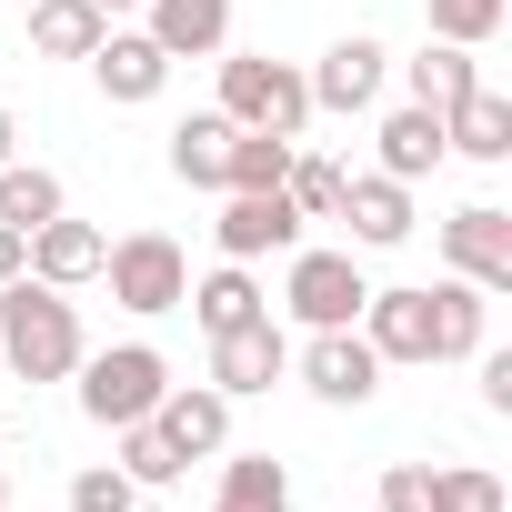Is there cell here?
<instances>
[{
	"mask_svg": "<svg viewBox=\"0 0 512 512\" xmlns=\"http://www.w3.org/2000/svg\"><path fill=\"white\" fill-rule=\"evenodd\" d=\"M91 342H81V302L71 292H51V282H0V372L11 382H71V362H81Z\"/></svg>",
	"mask_w": 512,
	"mask_h": 512,
	"instance_id": "6da1fadb",
	"label": "cell"
},
{
	"mask_svg": "<svg viewBox=\"0 0 512 512\" xmlns=\"http://www.w3.org/2000/svg\"><path fill=\"white\" fill-rule=\"evenodd\" d=\"M211 61H221V121L282 131V141L312 131V81H302V61H272V51H211Z\"/></svg>",
	"mask_w": 512,
	"mask_h": 512,
	"instance_id": "7a4b0ae2",
	"label": "cell"
},
{
	"mask_svg": "<svg viewBox=\"0 0 512 512\" xmlns=\"http://www.w3.org/2000/svg\"><path fill=\"white\" fill-rule=\"evenodd\" d=\"M71 392H81V422L121 432V422H151L161 392H171V362L151 342H111V352H81L71 362Z\"/></svg>",
	"mask_w": 512,
	"mask_h": 512,
	"instance_id": "3957f363",
	"label": "cell"
},
{
	"mask_svg": "<svg viewBox=\"0 0 512 512\" xmlns=\"http://www.w3.org/2000/svg\"><path fill=\"white\" fill-rule=\"evenodd\" d=\"M101 282H111V302H121L131 322H161V312H181V292H191V251H181L171 231H121V241L101 251Z\"/></svg>",
	"mask_w": 512,
	"mask_h": 512,
	"instance_id": "277c9868",
	"label": "cell"
},
{
	"mask_svg": "<svg viewBox=\"0 0 512 512\" xmlns=\"http://www.w3.org/2000/svg\"><path fill=\"white\" fill-rule=\"evenodd\" d=\"M282 312L302 322V332H342V322H362V302H372V272H362V251H312V241H292L282 251Z\"/></svg>",
	"mask_w": 512,
	"mask_h": 512,
	"instance_id": "5b68a950",
	"label": "cell"
},
{
	"mask_svg": "<svg viewBox=\"0 0 512 512\" xmlns=\"http://www.w3.org/2000/svg\"><path fill=\"white\" fill-rule=\"evenodd\" d=\"M382 352L362 342V322H342V332H302V352H292V382L312 392V402H332V412H362L372 392H382Z\"/></svg>",
	"mask_w": 512,
	"mask_h": 512,
	"instance_id": "8992f818",
	"label": "cell"
},
{
	"mask_svg": "<svg viewBox=\"0 0 512 512\" xmlns=\"http://www.w3.org/2000/svg\"><path fill=\"white\" fill-rule=\"evenodd\" d=\"M442 272L472 282L482 302L512 292V211H502V201H462V211L442 221Z\"/></svg>",
	"mask_w": 512,
	"mask_h": 512,
	"instance_id": "52a82bcc",
	"label": "cell"
},
{
	"mask_svg": "<svg viewBox=\"0 0 512 512\" xmlns=\"http://www.w3.org/2000/svg\"><path fill=\"white\" fill-rule=\"evenodd\" d=\"M272 382H292V332L262 312V322H241V332H211V392L231 402H262Z\"/></svg>",
	"mask_w": 512,
	"mask_h": 512,
	"instance_id": "ba28073f",
	"label": "cell"
},
{
	"mask_svg": "<svg viewBox=\"0 0 512 512\" xmlns=\"http://www.w3.org/2000/svg\"><path fill=\"white\" fill-rule=\"evenodd\" d=\"M211 241H221V262H272V251L302 241V211H292V191H221Z\"/></svg>",
	"mask_w": 512,
	"mask_h": 512,
	"instance_id": "9c48e42d",
	"label": "cell"
},
{
	"mask_svg": "<svg viewBox=\"0 0 512 512\" xmlns=\"http://www.w3.org/2000/svg\"><path fill=\"white\" fill-rule=\"evenodd\" d=\"M332 221H352V251H402L422 231L412 181H392V171H342V211Z\"/></svg>",
	"mask_w": 512,
	"mask_h": 512,
	"instance_id": "30bf717a",
	"label": "cell"
},
{
	"mask_svg": "<svg viewBox=\"0 0 512 512\" xmlns=\"http://www.w3.org/2000/svg\"><path fill=\"white\" fill-rule=\"evenodd\" d=\"M91 81H101V101L111 111H141V101H161V81H171V51L151 41V31H101L91 41Z\"/></svg>",
	"mask_w": 512,
	"mask_h": 512,
	"instance_id": "8fae6325",
	"label": "cell"
},
{
	"mask_svg": "<svg viewBox=\"0 0 512 512\" xmlns=\"http://www.w3.org/2000/svg\"><path fill=\"white\" fill-rule=\"evenodd\" d=\"M302 81H312V111H342V121H352V111H372V101H382L392 51H382L372 31H352V41H332V51H322Z\"/></svg>",
	"mask_w": 512,
	"mask_h": 512,
	"instance_id": "7c38bea8",
	"label": "cell"
},
{
	"mask_svg": "<svg viewBox=\"0 0 512 512\" xmlns=\"http://www.w3.org/2000/svg\"><path fill=\"white\" fill-rule=\"evenodd\" d=\"M362 342L382 352V362H432V292L422 282H372V302H362Z\"/></svg>",
	"mask_w": 512,
	"mask_h": 512,
	"instance_id": "4fadbf2b",
	"label": "cell"
},
{
	"mask_svg": "<svg viewBox=\"0 0 512 512\" xmlns=\"http://www.w3.org/2000/svg\"><path fill=\"white\" fill-rule=\"evenodd\" d=\"M151 422L181 442V462H211V452H231V392H211V382H171Z\"/></svg>",
	"mask_w": 512,
	"mask_h": 512,
	"instance_id": "5bb4252c",
	"label": "cell"
},
{
	"mask_svg": "<svg viewBox=\"0 0 512 512\" xmlns=\"http://www.w3.org/2000/svg\"><path fill=\"white\" fill-rule=\"evenodd\" d=\"M141 31L171 61H211V51H231V0H141Z\"/></svg>",
	"mask_w": 512,
	"mask_h": 512,
	"instance_id": "9a60e30c",
	"label": "cell"
},
{
	"mask_svg": "<svg viewBox=\"0 0 512 512\" xmlns=\"http://www.w3.org/2000/svg\"><path fill=\"white\" fill-rule=\"evenodd\" d=\"M442 151H452V161H482V171H492V161H512V101H502L492 81H482V91H462V101L442 111Z\"/></svg>",
	"mask_w": 512,
	"mask_h": 512,
	"instance_id": "2e32d148",
	"label": "cell"
},
{
	"mask_svg": "<svg viewBox=\"0 0 512 512\" xmlns=\"http://www.w3.org/2000/svg\"><path fill=\"white\" fill-rule=\"evenodd\" d=\"M382 151H372V171H392V181H432L452 151H442V111H422V101H402V111H382V131H372Z\"/></svg>",
	"mask_w": 512,
	"mask_h": 512,
	"instance_id": "e0dca14e",
	"label": "cell"
},
{
	"mask_svg": "<svg viewBox=\"0 0 512 512\" xmlns=\"http://www.w3.org/2000/svg\"><path fill=\"white\" fill-rule=\"evenodd\" d=\"M101 251H111V241H101L91 221H71V211H61V221H41V231H31V282L81 292V282H101Z\"/></svg>",
	"mask_w": 512,
	"mask_h": 512,
	"instance_id": "ac0fdd59",
	"label": "cell"
},
{
	"mask_svg": "<svg viewBox=\"0 0 512 512\" xmlns=\"http://www.w3.org/2000/svg\"><path fill=\"white\" fill-rule=\"evenodd\" d=\"M181 312H191L201 332H241V322H262V312H272V292L251 282V262H221V272H201V282L181 292Z\"/></svg>",
	"mask_w": 512,
	"mask_h": 512,
	"instance_id": "d6986e66",
	"label": "cell"
},
{
	"mask_svg": "<svg viewBox=\"0 0 512 512\" xmlns=\"http://www.w3.org/2000/svg\"><path fill=\"white\" fill-rule=\"evenodd\" d=\"M392 71H402V91H412L422 111H452L462 91H482V61H472L462 41H422V51H412V61H392Z\"/></svg>",
	"mask_w": 512,
	"mask_h": 512,
	"instance_id": "ffe728a7",
	"label": "cell"
},
{
	"mask_svg": "<svg viewBox=\"0 0 512 512\" xmlns=\"http://www.w3.org/2000/svg\"><path fill=\"white\" fill-rule=\"evenodd\" d=\"M211 462H221L211 512H292V472L272 452H211Z\"/></svg>",
	"mask_w": 512,
	"mask_h": 512,
	"instance_id": "44dd1931",
	"label": "cell"
},
{
	"mask_svg": "<svg viewBox=\"0 0 512 512\" xmlns=\"http://www.w3.org/2000/svg\"><path fill=\"white\" fill-rule=\"evenodd\" d=\"M422 292H432V362H472V352H482L492 302H482L472 282H452V272H442V282H422Z\"/></svg>",
	"mask_w": 512,
	"mask_h": 512,
	"instance_id": "7402d4cb",
	"label": "cell"
},
{
	"mask_svg": "<svg viewBox=\"0 0 512 512\" xmlns=\"http://www.w3.org/2000/svg\"><path fill=\"white\" fill-rule=\"evenodd\" d=\"M71 211V191H61V171H41V161H0V221L11 231H41V221H61Z\"/></svg>",
	"mask_w": 512,
	"mask_h": 512,
	"instance_id": "603a6c76",
	"label": "cell"
},
{
	"mask_svg": "<svg viewBox=\"0 0 512 512\" xmlns=\"http://www.w3.org/2000/svg\"><path fill=\"white\" fill-rule=\"evenodd\" d=\"M221 151H231V121H221V111L171 121V181H181V191H221Z\"/></svg>",
	"mask_w": 512,
	"mask_h": 512,
	"instance_id": "cb8c5ba5",
	"label": "cell"
},
{
	"mask_svg": "<svg viewBox=\"0 0 512 512\" xmlns=\"http://www.w3.org/2000/svg\"><path fill=\"white\" fill-rule=\"evenodd\" d=\"M292 151H302V141H282V131H241V121H231V151H221V191H282Z\"/></svg>",
	"mask_w": 512,
	"mask_h": 512,
	"instance_id": "d4e9b609",
	"label": "cell"
},
{
	"mask_svg": "<svg viewBox=\"0 0 512 512\" xmlns=\"http://www.w3.org/2000/svg\"><path fill=\"white\" fill-rule=\"evenodd\" d=\"M101 31H111V21L91 11V0H31V51H41V61H91Z\"/></svg>",
	"mask_w": 512,
	"mask_h": 512,
	"instance_id": "484cf974",
	"label": "cell"
},
{
	"mask_svg": "<svg viewBox=\"0 0 512 512\" xmlns=\"http://www.w3.org/2000/svg\"><path fill=\"white\" fill-rule=\"evenodd\" d=\"M111 452H121V472H131L141 492H171V482L191 472V462H181V442H171L161 422H121V432H111Z\"/></svg>",
	"mask_w": 512,
	"mask_h": 512,
	"instance_id": "4316f807",
	"label": "cell"
},
{
	"mask_svg": "<svg viewBox=\"0 0 512 512\" xmlns=\"http://www.w3.org/2000/svg\"><path fill=\"white\" fill-rule=\"evenodd\" d=\"M422 512H502V482L482 462H422Z\"/></svg>",
	"mask_w": 512,
	"mask_h": 512,
	"instance_id": "83f0119b",
	"label": "cell"
},
{
	"mask_svg": "<svg viewBox=\"0 0 512 512\" xmlns=\"http://www.w3.org/2000/svg\"><path fill=\"white\" fill-rule=\"evenodd\" d=\"M342 171H352V161H332V151H292V171H282L292 211H302V221H332V211H342Z\"/></svg>",
	"mask_w": 512,
	"mask_h": 512,
	"instance_id": "f1b7e54d",
	"label": "cell"
},
{
	"mask_svg": "<svg viewBox=\"0 0 512 512\" xmlns=\"http://www.w3.org/2000/svg\"><path fill=\"white\" fill-rule=\"evenodd\" d=\"M422 21H432V41H462V51H482V41L512 21V0H422Z\"/></svg>",
	"mask_w": 512,
	"mask_h": 512,
	"instance_id": "f546056e",
	"label": "cell"
},
{
	"mask_svg": "<svg viewBox=\"0 0 512 512\" xmlns=\"http://www.w3.org/2000/svg\"><path fill=\"white\" fill-rule=\"evenodd\" d=\"M71 512H141V482L121 462H81L71 472Z\"/></svg>",
	"mask_w": 512,
	"mask_h": 512,
	"instance_id": "4dcf8cb0",
	"label": "cell"
},
{
	"mask_svg": "<svg viewBox=\"0 0 512 512\" xmlns=\"http://www.w3.org/2000/svg\"><path fill=\"white\" fill-rule=\"evenodd\" d=\"M382 512H422V462H382Z\"/></svg>",
	"mask_w": 512,
	"mask_h": 512,
	"instance_id": "1f68e13d",
	"label": "cell"
},
{
	"mask_svg": "<svg viewBox=\"0 0 512 512\" xmlns=\"http://www.w3.org/2000/svg\"><path fill=\"white\" fill-rule=\"evenodd\" d=\"M482 362V412H512V352H472Z\"/></svg>",
	"mask_w": 512,
	"mask_h": 512,
	"instance_id": "d6a6232c",
	"label": "cell"
},
{
	"mask_svg": "<svg viewBox=\"0 0 512 512\" xmlns=\"http://www.w3.org/2000/svg\"><path fill=\"white\" fill-rule=\"evenodd\" d=\"M21 272H31V231L0 221V282H21Z\"/></svg>",
	"mask_w": 512,
	"mask_h": 512,
	"instance_id": "836d02e7",
	"label": "cell"
},
{
	"mask_svg": "<svg viewBox=\"0 0 512 512\" xmlns=\"http://www.w3.org/2000/svg\"><path fill=\"white\" fill-rule=\"evenodd\" d=\"M21 151V121H11V101H0V161H11Z\"/></svg>",
	"mask_w": 512,
	"mask_h": 512,
	"instance_id": "e575fe53",
	"label": "cell"
},
{
	"mask_svg": "<svg viewBox=\"0 0 512 512\" xmlns=\"http://www.w3.org/2000/svg\"><path fill=\"white\" fill-rule=\"evenodd\" d=\"M91 11H101V21H121V11H141V0H91Z\"/></svg>",
	"mask_w": 512,
	"mask_h": 512,
	"instance_id": "d590c367",
	"label": "cell"
},
{
	"mask_svg": "<svg viewBox=\"0 0 512 512\" xmlns=\"http://www.w3.org/2000/svg\"><path fill=\"white\" fill-rule=\"evenodd\" d=\"M0 512H11V462H0Z\"/></svg>",
	"mask_w": 512,
	"mask_h": 512,
	"instance_id": "8d00e7d4",
	"label": "cell"
},
{
	"mask_svg": "<svg viewBox=\"0 0 512 512\" xmlns=\"http://www.w3.org/2000/svg\"><path fill=\"white\" fill-rule=\"evenodd\" d=\"M21 11H31V0H21Z\"/></svg>",
	"mask_w": 512,
	"mask_h": 512,
	"instance_id": "74e56055",
	"label": "cell"
}]
</instances>
